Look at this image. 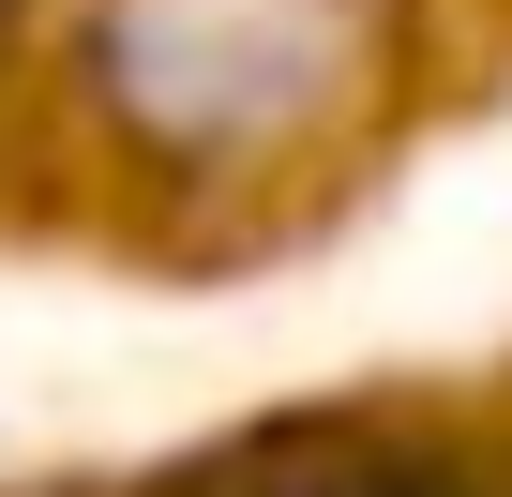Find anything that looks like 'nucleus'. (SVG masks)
Listing matches in <instances>:
<instances>
[{
  "label": "nucleus",
  "mask_w": 512,
  "mask_h": 497,
  "mask_svg": "<svg viewBox=\"0 0 512 497\" xmlns=\"http://www.w3.org/2000/svg\"><path fill=\"white\" fill-rule=\"evenodd\" d=\"M407 76V0H61V121L181 211L332 181Z\"/></svg>",
  "instance_id": "nucleus-1"
},
{
  "label": "nucleus",
  "mask_w": 512,
  "mask_h": 497,
  "mask_svg": "<svg viewBox=\"0 0 512 497\" xmlns=\"http://www.w3.org/2000/svg\"><path fill=\"white\" fill-rule=\"evenodd\" d=\"M211 497H512V482H482L467 452H422V437H332V452H287V467H241Z\"/></svg>",
  "instance_id": "nucleus-2"
},
{
  "label": "nucleus",
  "mask_w": 512,
  "mask_h": 497,
  "mask_svg": "<svg viewBox=\"0 0 512 497\" xmlns=\"http://www.w3.org/2000/svg\"><path fill=\"white\" fill-rule=\"evenodd\" d=\"M16 16H31V0H0V46H16Z\"/></svg>",
  "instance_id": "nucleus-3"
}]
</instances>
